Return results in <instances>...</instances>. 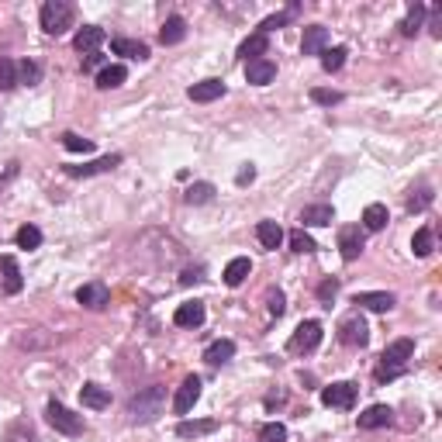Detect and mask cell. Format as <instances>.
I'll use <instances>...</instances> for the list:
<instances>
[{
	"instance_id": "cell-31",
	"label": "cell",
	"mask_w": 442,
	"mask_h": 442,
	"mask_svg": "<svg viewBox=\"0 0 442 442\" xmlns=\"http://www.w3.org/2000/svg\"><path fill=\"white\" fill-rule=\"evenodd\" d=\"M422 21H425V7H422V4H415V7L408 11V18H404L398 28H401L404 39H415V35H418V28H422Z\"/></svg>"
},
{
	"instance_id": "cell-41",
	"label": "cell",
	"mask_w": 442,
	"mask_h": 442,
	"mask_svg": "<svg viewBox=\"0 0 442 442\" xmlns=\"http://www.w3.org/2000/svg\"><path fill=\"white\" fill-rule=\"evenodd\" d=\"M11 86H18V66L0 56V90H11Z\"/></svg>"
},
{
	"instance_id": "cell-18",
	"label": "cell",
	"mask_w": 442,
	"mask_h": 442,
	"mask_svg": "<svg viewBox=\"0 0 442 442\" xmlns=\"http://www.w3.org/2000/svg\"><path fill=\"white\" fill-rule=\"evenodd\" d=\"M187 93H190V100H194V104H211V100L225 97V83H221V80H201V83H194Z\"/></svg>"
},
{
	"instance_id": "cell-20",
	"label": "cell",
	"mask_w": 442,
	"mask_h": 442,
	"mask_svg": "<svg viewBox=\"0 0 442 442\" xmlns=\"http://www.w3.org/2000/svg\"><path fill=\"white\" fill-rule=\"evenodd\" d=\"M0 273H4V290L7 294H21V266H18V259L14 256H0Z\"/></svg>"
},
{
	"instance_id": "cell-33",
	"label": "cell",
	"mask_w": 442,
	"mask_h": 442,
	"mask_svg": "<svg viewBox=\"0 0 442 442\" xmlns=\"http://www.w3.org/2000/svg\"><path fill=\"white\" fill-rule=\"evenodd\" d=\"M432 245H436V235H432V228H418V232H415V239H411V249H415V256H418V259L432 256Z\"/></svg>"
},
{
	"instance_id": "cell-19",
	"label": "cell",
	"mask_w": 442,
	"mask_h": 442,
	"mask_svg": "<svg viewBox=\"0 0 442 442\" xmlns=\"http://www.w3.org/2000/svg\"><path fill=\"white\" fill-rule=\"evenodd\" d=\"M121 162V156H100L93 162H83V166H66L70 176H97V173H111L115 166Z\"/></svg>"
},
{
	"instance_id": "cell-1",
	"label": "cell",
	"mask_w": 442,
	"mask_h": 442,
	"mask_svg": "<svg viewBox=\"0 0 442 442\" xmlns=\"http://www.w3.org/2000/svg\"><path fill=\"white\" fill-rule=\"evenodd\" d=\"M162 408H166V391H162L160 384H152V387L138 391V394L128 401V418L145 425V422H156V418H160Z\"/></svg>"
},
{
	"instance_id": "cell-10",
	"label": "cell",
	"mask_w": 442,
	"mask_h": 442,
	"mask_svg": "<svg viewBox=\"0 0 442 442\" xmlns=\"http://www.w3.org/2000/svg\"><path fill=\"white\" fill-rule=\"evenodd\" d=\"M339 339H342L346 346H366L370 328H366V322H363L360 315H349V318H342V325H339Z\"/></svg>"
},
{
	"instance_id": "cell-47",
	"label": "cell",
	"mask_w": 442,
	"mask_h": 442,
	"mask_svg": "<svg viewBox=\"0 0 442 442\" xmlns=\"http://www.w3.org/2000/svg\"><path fill=\"white\" fill-rule=\"evenodd\" d=\"M252 180H256V169H252V166H245V169H239V176H235V183H239V187H245V183H252Z\"/></svg>"
},
{
	"instance_id": "cell-4",
	"label": "cell",
	"mask_w": 442,
	"mask_h": 442,
	"mask_svg": "<svg viewBox=\"0 0 442 442\" xmlns=\"http://www.w3.org/2000/svg\"><path fill=\"white\" fill-rule=\"evenodd\" d=\"M45 418H48V425H52L56 432H63V436H80L83 432V415L70 411L66 404H59V401H48Z\"/></svg>"
},
{
	"instance_id": "cell-11",
	"label": "cell",
	"mask_w": 442,
	"mask_h": 442,
	"mask_svg": "<svg viewBox=\"0 0 442 442\" xmlns=\"http://www.w3.org/2000/svg\"><path fill=\"white\" fill-rule=\"evenodd\" d=\"M245 80L252 86H266V83L277 80V63L273 59H252L245 63Z\"/></svg>"
},
{
	"instance_id": "cell-7",
	"label": "cell",
	"mask_w": 442,
	"mask_h": 442,
	"mask_svg": "<svg viewBox=\"0 0 442 442\" xmlns=\"http://www.w3.org/2000/svg\"><path fill=\"white\" fill-rule=\"evenodd\" d=\"M363 245H366V235H363L360 225H346V228H339V252H342L346 263L360 259Z\"/></svg>"
},
{
	"instance_id": "cell-21",
	"label": "cell",
	"mask_w": 442,
	"mask_h": 442,
	"mask_svg": "<svg viewBox=\"0 0 442 442\" xmlns=\"http://www.w3.org/2000/svg\"><path fill=\"white\" fill-rule=\"evenodd\" d=\"M80 401H83V408L100 411V408H108V404H111V391H108V387H100V384H83Z\"/></svg>"
},
{
	"instance_id": "cell-9",
	"label": "cell",
	"mask_w": 442,
	"mask_h": 442,
	"mask_svg": "<svg viewBox=\"0 0 442 442\" xmlns=\"http://www.w3.org/2000/svg\"><path fill=\"white\" fill-rule=\"evenodd\" d=\"M77 301H80L83 308H90V311H100V308L111 304V290H108V283H100V280L83 283L80 290H77Z\"/></svg>"
},
{
	"instance_id": "cell-15",
	"label": "cell",
	"mask_w": 442,
	"mask_h": 442,
	"mask_svg": "<svg viewBox=\"0 0 442 442\" xmlns=\"http://www.w3.org/2000/svg\"><path fill=\"white\" fill-rule=\"evenodd\" d=\"M204 304L201 301H187V304H180L176 308V315H173V322L180 325V328H201L204 325Z\"/></svg>"
},
{
	"instance_id": "cell-32",
	"label": "cell",
	"mask_w": 442,
	"mask_h": 442,
	"mask_svg": "<svg viewBox=\"0 0 442 442\" xmlns=\"http://www.w3.org/2000/svg\"><path fill=\"white\" fill-rule=\"evenodd\" d=\"M346 45H335V48H325L322 52V70L325 73H339L342 66H346Z\"/></svg>"
},
{
	"instance_id": "cell-49",
	"label": "cell",
	"mask_w": 442,
	"mask_h": 442,
	"mask_svg": "<svg viewBox=\"0 0 442 442\" xmlns=\"http://www.w3.org/2000/svg\"><path fill=\"white\" fill-rule=\"evenodd\" d=\"M97 66H100V56H97V52H90V56L83 59V70H97Z\"/></svg>"
},
{
	"instance_id": "cell-16",
	"label": "cell",
	"mask_w": 442,
	"mask_h": 442,
	"mask_svg": "<svg viewBox=\"0 0 442 442\" xmlns=\"http://www.w3.org/2000/svg\"><path fill=\"white\" fill-rule=\"evenodd\" d=\"M104 39H108L104 28H97V25H83L80 32H77V39H73V45H77V52H86V56H90V52H97V48L104 45Z\"/></svg>"
},
{
	"instance_id": "cell-40",
	"label": "cell",
	"mask_w": 442,
	"mask_h": 442,
	"mask_svg": "<svg viewBox=\"0 0 442 442\" xmlns=\"http://www.w3.org/2000/svg\"><path fill=\"white\" fill-rule=\"evenodd\" d=\"M290 249H294V252H315L318 245H315V239H311L304 228H294V232H290Z\"/></svg>"
},
{
	"instance_id": "cell-3",
	"label": "cell",
	"mask_w": 442,
	"mask_h": 442,
	"mask_svg": "<svg viewBox=\"0 0 442 442\" xmlns=\"http://www.w3.org/2000/svg\"><path fill=\"white\" fill-rule=\"evenodd\" d=\"M73 4L70 0H45L41 4V32L45 35H66L73 28Z\"/></svg>"
},
{
	"instance_id": "cell-17",
	"label": "cell",
	"mask_w": 442,
	"mask_h": 442,
	"mask_svg": "<svg viewBox=\"0 0 442 442\" xmlns=\"http://www.w3.org/2000/svg\"><path fill=\"white\" fill-rule=\"evenodd\" d=\"M332 221H335L332 204H311V207L301 211V225H308V228H325V225H332Z\"/></svg>"
},
{
	"instance_id": "cell-38",
	"label": "cell",
	"mask_w": 442,
	"mask_h": 442,
	"mask_svg": "<svg viewBox=\"0 0 442 442\" xmlns=\"http://www.w3.org/2000/svg\"><path fill=\"white\" fill-rule=\"evenodd\" d=\"M18 245H21V249H39L41 232L35 225H21V228H18Z\"/></svg>"
},
{
	"instance_id": "cell-28",
	"label": "cell",
	"mask_w": 442,
	"mask_h": 442,
	"mask_svg": "<svg viewBox=\"0 0 442 442\" xmlns=\"http://www.w3.org/2000/svg\"><path fill=\"white\" fill-rule=\"evenodd\" d=\"M252 273V263H249V256H235L228 266H225V283L228 287H239L245 277Z\"/></svg>"
},
{
	"instance_id": "cell-35",
	"label": "cell",
	"mask_w": 442,
	"mask_h": 442,
	"mask_svg": "<svg viewBox=\"0 0 442 442\" xmlns=\"http://www.w3.org/2000/svg\"><path fill=\"white\" fill-rule=\"evenodd\" d=\"M41 80V66L35 59H25L21 66H18V83H28V86H35Z\"/></svg>"
},
{
	"instance_id": "cell-6",
	"label": "cell",
	"mask_w": 442,
	"mask_h": 442,
	"mask_svg": "<svg viewBox=\"0 0 442 442\" xmlns=\"http://www.w3.org/2000/svg\"><path fill=\"white\" fill-rule=\"evenodd\" d=\"M201 401V377H183V384L176 387V398H173V411L176 415H187L194 404Z\"/></svg>"
},
{
	"instance_id": "cell-43",
	"label": "cell",
	"mask_w": 442,
	"mask_h": 442,
	"mask_svg": "<svg viewBox=\"0 0 442 442\" xmlns=\"http://www.w3.org/2000/svg\"><path fill=\"white\" fill-rule=\"evenodd\" d=\"M311 100L322 104V108H332V104H342V93H339V90H322V86H315V90H311Z\"/></svg>"
},
{
	"instance_id": "cell-48",
	"label": "cell",
	"mask_w": 442,
	"mask_h": 442,
	"mask_svg": "<svg viewBox=\"0 0 442 442\" xmlns=\"http://www.w3.org/2000/svg\"><path fill=\"white\" fill-rule=\"evenodd\" d=\"M197 280H201V270H187V273L180 277V283H183V287H190V283H197Z\"/></svg>"
},
{
	"instance_id": "cell-22",
	"label": "cell",
	"mask_w": 442,
	"mask_h": 442,
	"mask_svg": "<svg viewBox=\"0 0 442 442\" xmlns=\"http://www.w3.org/2000/svg\"><path fill=\"white\" fill-rule=\"evenodd\" d=\"M218 429V422L214 418H201V422H180L176 425V436L180 439H201V436H211Z\"/></svg>"
},
{
	"instance_id": "cell-46",
	"label": "cell",
	"mask_w": 442,
	"mask_h": 442,
	"mask_svg": "<svg viewBox=\"0 0 442 442\" xmlns=\"http://www.w3.org/2000/svg\"><path fill=\"white\" fill-rule=\"evenodd\" d=\"M335 294H339V280H325L322 287H318V297H322L325 304H328V301H332Z\"/></svg>"
},
{
	"instance_id": "cell-27",
	"label": "cell",
	"mask_w": 442,
	"mask_h": 442,
	"mask_svg": "<svg viewBox=\"0 0 442 442\" xmlns=\"http://www.w3.org/2000/svg\"><path fill=\"white\" fill-rule=\"evenodd\" d=\"M256 239H259L263 249H280L283 228L277 225V221H259V225H256Z\"/></svg>"
},
{
	"instance_id": "cell-37",
	"label": "cell",
	"mask_w": 442,
	"mask_h": 442,
	"mask_svg": "<svg viewBox=\"0 0 442 442\" xmlns=\"http://www.w3.org/2000/svg\"><path fill=\"white\" fill-rule=\"evenodd\" d=\"M63 145H66L70 152H83V156H86V152H93V142H90V138H83V135H77V131H66V135H63Z\"/></svg>"
},
{
	"instance_id": "cell-8",
	"label": "cell",
	"mask_w": 442,
	"mask_h": 442,
	"mask_svg": "<svg viewBox=\"0 0 442 442\" xmlns=\"http://www.w3.org/2000/svg\"><path fill=\"white\" fill-rule=\"evenodd\" d=\"M322 404H328V408H353L356 404V384L339 380V384L322 387Z\"/></svg>"
},
{
	"instance_id": "cell-23",
	"label": "cell",
	"mask_w": 442,
	"mask_h": 442,
	"mask_svg": "<svg viewBox=\"0 0 442 442\" xmlns=\"http://www.w3.org/2000/svg\"><path fill=\"white\" fill-rule=\"evenodd\" d=\"M187 39V21L183 18H166V25L160 28V41L162 45H180V41Z\"/></svg>"
},
{
	"instance_id": "cell-45",
	"label": "cell",
	"mask_w": 442,
	"mask_h": 442,
	"mask_svg": "<svg viewBox=\"0 0 442 442\" xmlns=\"http://www.w3.org/2000/svg\"><path fill=\"white\" fill-rule=\"evenodd\" d=\"M266 308H270V315H273V318H280L283 308H287V304H283V294H280V290H270V294H266Z\"/></svg>"
},
{
	"instance_id": "cell-42",
	"label": "cell",
	"mask_w": 442,
	"mask_h": 442,
	"mask_svg": "<svg viewBox=\"0 0 442 442\" xmlns=\"http://www.w3.org/2000/svg\"><path fill=\"white\" fill-rule=\"evenodd\" d=\"M259 442H287V425L280 422H270L259 429Z\"/></svg>"
},
{
	"instance_id": "cell-34",
	"label": "cell",
	"mask_w": 442,
	"mask_h": 442,
	"mask_svg": "<svg viewBox=\"0 0 442 442\" xmlns=\"http://www.w3.org/2000/svg\"><path fill=\"white\" fill-rule=\"evenodd\" d=\"M290 18H297V4H290L283 14H273V18H266L263 25H259V35H266V32H273V28H283Z\"/></svg>"
},
{
	"instance_id": "cell-25",
	"label": "cell",
	"mask_w": 442,
	"mask_h": 442,
	"mask_svg": "<svg viewBox=\"0 0 442 442\" xmlns=\"http://www.w3.org/2000/svg\"><path fill=\"white\" fill-rule=\"evenodd\" d=\"M266 48H270V39L256 32V35H249V39L239 45V56L245 59V63H252V59H263V56H266Z\"/></svg>"
},
{
	"instance_id": "cell-44",
	"label": "cell",
	"mask_w": 442,
	"mask_h": 442,
	"mask_svg": "<svg viewBox=\"0 0 442 442\" xmlns=\"http://www.w3.org/2000/svg\"><path fill=\"white\" fill-rule=\"evenodd\" d=\"M4 442H41V439L32 432V429H28V425H14V429L7 432V439H4Z\"/></svg>"
},
{
	"instance_id": "cell-30",
	"label": "cell",
	"mask_w": 442,
	"mask_h": 442,
	"mask_svg": "<svg viewBox=\"0 0 442 442\" xmlns=\"http://www.w3.org/2000/svg\"><path fill=\"white\" fill-rule=\"evenodd\" d=\"M124 80H128V70L118 66V63H115V66H104V70L97 73V86H100V90H115V86H121Z\"/></svg>"
},
{
	"instance_id": "cell-39",
	"label": "cell",
	"mask_w": 442,
	"mask_h": 442,
	"mask_svg": "<svg viewBox=\"0 0 442 442\" xmlns=\"http://www.w3.org/2000/svg\"><path fill=\"white\" fill-rule=\"evenodd\" d=\"M432 204V187H418V190H411V197H408V211H425Z\"/></svg>"
},
{
	"instance_id": "cell-14",
	"label": "cell",
	"mask_w": 442,
	"mask_h": 442,
	"mask_svg": "<svg viewBox=\"0 0 442 442\" xmlns=\"http://www.w3.org/2000/svg\"><path fill=\"white\" fill-rule=\"evenodd\" d=\"M325 45H328V28L325 25H308L304 39H301V52L304 56H322Z\"/></svg>"
},
{
	"instance_id": "cell-36",
	"label": "cell",
	"mask_w": 442,
	"mask_h": 442,
	"mask_svg": "<svg viewBox=\"0 0 442 442\" xmlns=\"http://www.w3.org/2000/svg\"><path fill=\"white\" fill-rule=\"evenodd\" d=\"M187 204H207L214 197V183H194V187H187Z\"/></svg>"
},
{
	"instance_id": "cell-26",
	"label": "cell",
	"mask_w": 442,
	"mask_h": 442,
	"mask_svg": "<svg viewBox=\"0 0 442 442\" xmlns=\"http://www.w3.org/2000/svg\"><path fill=\"white\" fill-rule=\"evenodd\" d=\"M111 52L115 56H128V59H149V45L135 39H115L111 41Z\"/></svg>"
},
{
	"instance_id": "cell-13",
	"label": "cell",
	"mask_w": 442,
	"mask_h": 442,
	"mask_svg": "<svg viewBox=\"0 0 442 442\" xmlns=\"http://www.w3.org/2000/svg\"><path fill=\"white\" fill-rule=\"evenodd\" d=\"M391 418H394V411H391L387 404H370L360 418H356V425H360V429H366V432H373V429H384V425H391Z\"/></svg>"
},
{
	"instance_id": "cell-5",
	"label": "cell",
	"mask_w": 442,
	"mask_h": 442,
	"mask_svg": "<svg viewBox=\"0 0 442 442\" xmlns=\"http://www.w3.org/2000/svg\"><path fill=\"white\" fill-rule=\"evenodd\" d=\"M318 346H322V325L318 322H301L294 328L290 342H287V349L297 353V356H308V353H315Z\"/></svg>"
},
{
	"instance_id": "cell-24",
	"label": "cell",
	"mask_w": 442,
	"mask_h": 442,
	"mask_svg": "<svg viewBox=\"0 0 442 442\" xmlns=\"http://www.w3.org/2000/svg\"><path fill=\"white\" fill-rule=\"evenodd\" d=\"M235 356V342L232 339H218V342H211L207 349H204V360L211 363V366H221V363H228Z\"/></svg>"
},
{
	"instance_id": "cell-2",
	"label": "cell",
	"mask_w": 442,
	"mask_h": 442,
	"mask_svg": "<svg viewBox=\"0 0 442 442\" xmlns=\"http://www.w3.org/2000/svg\"><path fill=\"white\" fill-rule=\"evenodd\" d=\"M411 356H415V342H411V339H398V342H391V346L384 349V356H380L377 380L384 384V380L401 377L404 370H408V360H411Z\"/></svg>"
},
{
	"instance_id": "cell-12",
	"label": "cell",
	"mask_w": 442,
	"mask_h": 442,
	"mask_svg": "<svg viewBox=\"0 0 442 442\" xmlns=\"http://www.w3.org/2000/svg\"><path fill=\"white\" fill-rule=\"evenodd\" d=\"M353 304L370 308V311H391V308L398 304V297H394V294H387V290H363V294L353 297Z\"/></svg>"
},
{
	"instance_id": "cell-29",
	"label": "cell",
	"mask_w": 442,
	"mask_h": 442,
	"mask_svg": "<svg viewBox=\"0 0 442 442\" xmlns=\"http://www.w3.org/2000/svg\"><path fill=\"white\" fill-rule=\"evenodd\" d=\"M387 228V207L384 204H370L363 211V232H380Z\"/></svg>"
}]
</instances>
